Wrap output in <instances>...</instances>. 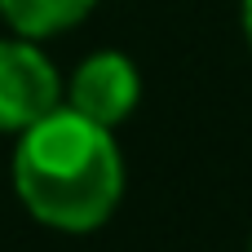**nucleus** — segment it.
<instances>
[{
  "mask_svg": "<svg viewBox=\"0 0 252 252\" xmlns=\"http://www.w3.org/2000/svg\"><path fill=\"white\" fill-rule=\"evenodd\" d=\"M13 186L35 221L53 230H97L124 190V168L111 128L89 115L53 111L31 124L13 151Z\"/></svg>",
  "mask_w": 252,
  "mask_h": 252,
  "instance_id": "obj_1",
  "label": "nucleus"
},
{
  "mask_svg": "<svg viewBox=\"0 0 252 252\" xmlns=\"http://www.w3.org/2000/svg\"><path fill=\"white\" fill-rule=\"evenodd\" d=\"M62 84L53 62L31 40H0V128L27 133L58 111Z\"/></svg>",
  "mask_w": 252,
  "mask_h": 252,
  "instance_id": "obj_2",
  "label": "nucleus"
},
{
  "mask_svg": "<svg viewBox=\"0 0 252 252\" xmlns=\"http://www.w3.org/2000/svg\"><path fill=\"white\" fill-rule=\"evenodd\" d=\"M137 93H142L137 66L124 53H111V49L84 58L75 80H71V106L102 128H115L137 106Z\"/></svg>",
  "mask_w": 252,
  "mask_h": 252,
  "instance_id": "obj_3",
  "label": "nucleus"
},
{
  "mask_svg": "<svg viewBox=\"0 0 252 252\" xmlns=\"http://www.w3.org/2000/svg\"><path fill=\"white\" fill-rule=\"evenodd\" d=\"M97 0H0V13L9 18L13 31H22L27 40L35 35H53L75 27Z\"/></svg>",
  "mask_w": 252,
  "mask_h": 252,
  "instance_id": "obj_4",
  "label": "nucleus"
},
{
  "mask_svg": "<svg viewBox=\"0 0 252 252\" xmlns=\"http://www.w3.org/2000/svg\"><path fill=\"white\" fill-rule=\"evenodd\" d=\"M244 27H248V40H252V0H244Z\"/></svg>",
  "mask_w": 252,
  "mask_h": 252,
  "instance_id": "obj_5",
  "label": "nucleus"
}]
</instances>
